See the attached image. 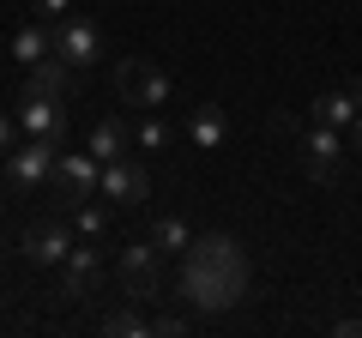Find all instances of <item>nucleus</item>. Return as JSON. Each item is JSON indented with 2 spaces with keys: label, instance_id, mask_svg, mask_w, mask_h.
<instances>
[{
  "label": "nucleus",
  "instance_id": "4be33fe9",
  "mask_svg": "<svg viewBox=\"0 0 362 338\" xmlns=\"http://www.w3.org/2000/svg\"><path fill=\"white\" fill-rule=\"evenodd\" d=\"M18 139H25V127H18V115H6V109H0V157L13 151Z\"/></svg>",
  "mask_w": 362,
  "mask_h": 338
},
{
  "label": "nucleus",
  "instance_id": "6e6552de",
  "mask_svg": "<svg viewBox=\"0 0 362 338\" xmlns=\"http://www.w3.org/2000/svg\"><path fill=\"white\" fill-rule=\"evenodd\" d=\"M296 151H302L308 182H332V175H338V157L350 151V133H344V127H326V121H308Z\"/></svg>",
  "mask_w": 362,
  "mask_h": 338
},
{
  "label": "nucleus",
  "instance_id": "4468645a",
  "mask_svg": "<svg viewBox=\"0 0 362 338\" xmlns=\"http://www.w3.org/2000/svg\"><path fill=\"white\" fill-rule=\"evenodd\" d=\"M25 85H37V91H49V97H73V91H78V66H73V61H61V54H49V61L30 66Z\"/></svg>",
  "mask_w": 362,
  "mask_h": 338
},
{
  "label": "nucleus",
  "instance_id": "dca6fc26",
  "mask_svg": "<svg viewBox=\"0 0 362 338\" xmlns=\"http://www.w3.org/2000/svg\"><path fill=\"white\" fill-rule=\"evenodd\" d=\"M49 54H54V30H49V25H25V30H13V61L37 66V61H49Z\"/></svg>",
  "mask_w": 362,
  "mask_h": 338
},
{
  "label": "nucleus",
  "instance_id": "6ab92c4d",
  "mask_svg": "<svg viewBox=\"0 0 362 338\" xmlns=\"http://www.w3.org/2000/svg\"><path fill=\"white\" fill-rule=\"evenodd\" d=\"M103 332H109V338H151V320H145L139 308H115V314L103 320Z\"/></svg>",
  "mask_w": 362,
  "mask_h": 338
},
{
  "label": "nucleus",
  "instance_id": "0eeeda50",
  "mask_svg": "<svg viewBox=\"0 0 362 338\" xmlns=\"http://www.w3.org/2000/svg\"><path fill=\"white\" fill-rule=\"evenodd\" d=\"M49 30H54V54H61V61H73L78 73H90V66H97V61H103V54H109L103 30L90 25L85 13H66L61 25H49Z\"/></svg>",
  "mask_w": 362,
  "mask_h": 338
},
{
  "label": "nucleus",
  "instance_id": "9b49d317",
  "mask_svg": "<svg viewBox=\"0 0 362 338\" xmlns=\"http://www.w3.org/2000/svg\"><path fill=\"white\" fill-rule=\"evenodd\" d=\"M97 278H103V254H97V247H85V235H78V242H73V254L61 260V296L85 302Z\"/></svg>",
  "mask_w": 362,
  "mask_h": 338
},
{
  "label": "nucleus",
  "instance_id": "f257e3e1",
  "mask_svg": "<svg viewBox=\"0 0 362 338\" xmlns=\"http://www.w3.org/2000/svg\"><path fill=\"white\" fill-rule=\"evenodd\" d=\"M247 284H254V272H247V254H242L235 235L206 230V235L187 242L175 290H181V302H187L194 314H230L235 302L247 296Z\"/></svg>",
  "mask_w": 362,
  "mask_h": 338
},
{
  "label": "nucleus",
  "instance_id": "5701e85b",
  "mask_svg": "<svg viewBox=\"0 0 362 338\" xmlns=\"http://www.w3.org/2000/svg\"><path fill=\"white\" fill-rule=\"evenodd\" d=\"M151 332H163V338H181V332H187V320H181V314H157V320H151Z\"/></svg>",
  "mask_w": 362,
  "mask_h": 338
},
{
  "label": "nucleus",
  "instance_id": "f03ea898",
  "mask_svg": "<svg viewBox=\"0 0 362 338\" xmlns=\"http://www.w3.org/2000/svg\"><path fill=\"white\" fill-rule=\"evenodd\" d=\"M54 163H61L54 139H18L6 151V187L13 194H42V187H54Z\"/></svg>",
  "mask_w": 362,
  "mask_h": 338
},
{
  "label": "nucleus",
  "instance_id": "b1692460",
  "mask_svg": "<svg viewBox=\"0 0 362 338\" xmlns=\"http://www.w3.org/2000/svg\"><path fill=\"white\" fill-rule=\"evenodd\" d=\"M350 151L362 157V109H356V121H350Z\"/></svg>",
  "mask_w": 362,
  "mask_h": 338
},
{
  "label": "nucleus",
  "instance_id": "a211bd4d",
  "mask_svg": "<svg viewBox=\"0 0 362 338\" xmlns=\"http://www.w3.org/2000/svg\"><path fill=\"white\" fill-rule=\"evenodd\" d=\"M151 242L163 247V254H187V242H194V223L169 211V218H157V223H151Z\"/></svg>",
  "mask_w": 362,
  "mask_h": 338
},
{
  "label": "nucleus",
  "instance_id": "423d86ee",
  "mask_svg": "<svg viewBox=\"0 0 362 338\" xmlns=\"http://www.w3.org/2000/svg\"><path fill=\"white\" fill-rule=\"evenodd\" d=\"M115 91L127 109H163L169 103V73L151 61H139V54H127V61L115 66Z\"/></svg>",
  "mask_w": 362,
  "mask_h": 338
},
{
  "label": "nucleus",
  "instance_id": "393cba45",
  "mask_svg": "<svg viewBox=\"0 0 362 338\" xmlns=\"http://www.w3.org/2000/svg\"><path fill=\"white\" fill-rule=\"evenodd\" d=\"M350 97H356V109H362V78H356V85H350Z\"/></svg>",
  "mask_w": 362,
  "mask_h": 338
},
{
  "label": "nucleus",
  "instance_id": "aec40b11",
  "mask_svg": "<svg viewBox=\"0 0 362 338\" xmlns=\"http://www.w3.org/2000/svg\"><path fill=\"white\" fill-rule=\"evenodd\" d=\"M103 223H109V211L97 206V199H85V206H73V230L85 235V242H97V235H103Z\"/></svg>",
  "mask_w": 362,
  "mask_h": 338
},
{
  "label": "nucleus",
  "instance_id": "a878e982",
  "mask_svg": "<svg viewBox=\"0 0 362 338\" xmlns=\"http://www.w3.org/2000/svg\"><path fill=\"white\" fill-rule=\"evenodd\" d=\"M0 260H6V235H0Z\"/></svg>",
  "mask_w": 362,
  "mask_h": 338
},
{
  "label": "nucleus",
  "instance_id": "f3484780",
  "mask_svg": "<svg viewBox=\"0 0 362 338\" xmlns=\"http://www.w3.org/2000/svg\"><path fill=\"white\" fill-rule=\"evenodd\" d=\"M169 139H175L169 121L157 115V109H139V121H133V145H139V151H169Z\"/></svg>",
  "mask_w": 362,
  "mask_h": 338
},
{
  "label": "nucleus",
  "instance_id": "412c9836",
  "mask_svg": "<svg viewBox=\"0 0 362 338\" xmlns=\"http://www.w3.org/2000/svg\"><path fill=\"white\" fill-rule=\"evenodd\" d=\"M30 6H37V18H42V25H61V18L73 13V0H30Z\"/></svg>",
  "mask_w": 362,
  "mask_h": 338
},
{
  "label": "nucleus",
  "instance_id": "f8f14e48",
  "mask_svg": "<svg viewBox=\"0 0 362 338\" xmlns=\"http://www.w3.org/2000/svg\"><path fill=\"white\" fill-rule=\"evenodd\" d=\"M90 157H103V163H115V157H133V127L121 115H97L90 121Z\"/></svg>",
  "mask_w": 362,
  "mask_h": 338
},
{
  "label": "nucleus",
  "instance_id": "20e7f679",
  "mask_svg": "<svg viewBox=\"0 0 362 338\" xmlns=\"http://www.w3.org/2000/svg\"><path fill=\"white\" fill-rule=\"evenodd\" d=\"M115 278H121V290H127V302H151L157 290H163V247H157L151 235L133 242V247H121Z\"/></svg>",
  "mask_w": 362,
  "mask_h": 338
},
{
  "label": "nucleus",
  "instance_id": "9d476101",
  "mask_svg": "<svg viewBox=\"0 0 362 338\" xmlns=\"http://www.w3.org/2000/svg\"><path fill=\"white\" fill-rule=\"evenodd\" d=\"M73 242H78V230H66L61 218H37L25 235H18V247H25L30 266H61L66 254H73Z\"/></svg>",
  "mask_w": 362,
  "mask_h": 338
},
{
  "label": "nucleus",
  "instance_id": "ddd939ff",
  "mask_svg": "<svg viewBox=\"0 0 362 338\" xmlns=\"http://www.w3.org/2000/svg\"><path fill=\"white\" fill-rule=\"evenodd\" d=\"M187 139H194L199 151H223V139H230V115H223V103H199L194 115H187Z\"/></svg>",
  "mask_w": 362,
  "mask_h": 338
},
{
  "label": "nucleus",
  "instance_id": "2eb2a0df",
  "mask_svg": "<svg viewBox=\"0 0 362 338\" xmlns=\"http://www.w3.org/2000/svg\"><path fill=\"white\" fill-rule=\"evenodd\" d=\"M308 121H326V127H344L350 133V121H356V97H350V91H320L308 103Z\"/></svg>",
  "mask_w": 362,
  "mask_h": 338
},
{
  "label": "nucleus",
  "instance_id": "7ed1b4c3",
  "mask_svg": "<svg viewBox=\"0 0 362 338\" xmlns=\"http://www.w3.org/2000/svg\"><path fill=\"white\" fill-rule=\"evenodd\" d=\"M13 115H18V127H25V139H54V145H66V127H73L66 97H49V91H37V85H25L18 103H13Z\"/></svg>",
  "mask_w": 362,
  "mask_h": 338
},
{
  "label": "nucleus",
  "instance_id": "1a4fd4ad",
  "mask_svg": "<svg viewBox=\"0 0 362 338\" xmlns=\"http://www.w3.org/2000/svg\"><path fill=\"white\" fill-rule=\"evenodd\" d=\"M97 199H109V206H145V199H151V169H145L139 157H115V163H103Z\"/></svg>",
  "mask_w": 362,
  "mask_h": 338
},
{
  "label": "nucleus",
  "instance_id": "39448f33",
  "mask_svg": "<svg viewBox=\"0 0 362 338\" xmlns=\"http://www.w3.org/2000/svg\"><path fill=\"white\" fill-rule=\"evenodd\" d=\"M97 182H103V157H90V145H85V151H66V145H61V163H54V194H61V211L97 199Z\"/></svg>",
  "mask_w": 362,
  "mask_h": 338
}]
</instances>
